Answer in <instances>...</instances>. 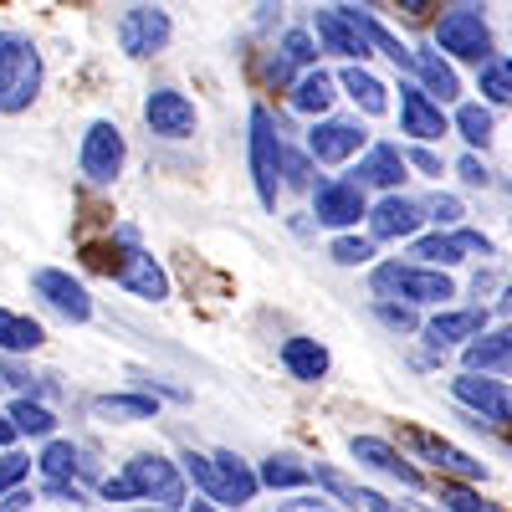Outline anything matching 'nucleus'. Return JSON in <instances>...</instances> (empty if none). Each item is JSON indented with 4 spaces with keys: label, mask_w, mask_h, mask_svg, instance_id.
I'll list each match as a JSON object with an SVG mask.
<instances>
[{
    "label": "nucleus",
    "mask_w": 512,
    "mask_h": 512,
    "mask_svg": "<svg viewBox=\"0 0 512 512\" xmlns=\"http://www.w3.org/2000/svg\"><path fill=\"white\" fill-rule=\"evenodd\" d=\"M369 282L379 297H400L410 308H446L456 297V282L446 277V267H431V262H384L374 267Z\"/></svg>",
    "instance_id": "nucleus-1"
},
{
    "label": "nucleus",
    "mask_w": 512,
    "mask_h": 512,
    "mask_svg": "<svg viewBox=\"0 0 512 512\" xmlns=\"http://www.w3.org/2000/svg\"><path fill=\"white\" fill-rule=\"evenodd\" d=\"M41 52L21 31H0V113H26L41 98Z\"/></svg>",
    "instance_id": "nucleus-2"
},
{
    "label": "nucleus",
    "mask_w": 512,
    "mask_h": 512,
    "mask_svg": "<svg viewBox=\"0 0 512 512\" xmlns=\"http://www.w3.org/2000/svg\"><path fill=\"white\" fill-rule=\"evenodd\" d=\"M246 159H251V185L256 200L267 210H277V190H282V139L267 108H251V134H246Z\"/></svg>",
    "instance_id": "nucleus-3"
},
{
    "label": "nucleus",
    "mask_w": 512,
    "mask_h": 512,
    "mask_svg": "<svg viewBox=\"0 0 512 512\" xmlns=\"http://www.w3.org/2000/svg\"><path fill=\"white\" fill-rule=\"evenodd\" d=\"M123 159H128V144H123V128L113 118H98L88 123V134L77 144V169L88 185H113L123 175Z\"/></svg>",
    "instance_id": "nucleus-4"
},
{
    "label": "nucleus",
    "mask_w": 512,
    "mask_h": 512,
    "mask_svg": "<svg viewBox=\"0 0 512 512\" xmlns=\"http://www.w3.org/2000/svg\"><path fill=\"white\" fill-rule=\"evenodd\" d=\"M108 277H113L123 292L144 297V303H164V297H169L164 267L154 262V256H149L139 241H113V267H108Z\"/></svg>",
    "instance_id": "nucleus-5"
},
{
    "label": "nucleus",
    "mask_w": 512,
    "mask_h": 512,
    "mask_svg": "<svg viewBox=\"0 0 512 512\" xmlns=\"http://www.w3.org/2000/svg\"><path fill=\"white\" fill-rule=\"evenodd\" d=\"M436 47L446 52V57H456V62H487L492 57V26L482 21V11H472V6H456V11H446L441 16V26H436Z\"/></svg>",
    "instance_id": "nucleus-6"
},
{
    "label": "nucleus",
    "mask_w": 512,
    "mask_h": 512,
    "mask_svg": "<svg viewBox=\"0 0 512 512\" xmlns=\"http://www.w3.org/2000/svg\"><path fill=\"white\" fill-rule=\"evenodd\" d=\"M169 36H175V26H169V16L159 6H128L118 16V47L123 57H134V62H149L169 47Z\"/></svg>",
    "instance_id": "nucleus-7"
},
{
    "label": "nucleus",
    "mask_w": 512,
    "mask_h": 512,
    "mask_svg": "<svg viewBox=\"0 0 512 512\" xmlns=\"http://www.w3.org/2000/svg\"><path fill=\"white\" fill-rule=\"evenodd\" d=\"M144 128L154 139H164V144H180V139H195L200 113H195V103L180 88H154L144 98Z\"/></svg>",
    "instance_id": "nucleus-8"
},
{
    "label": "nucleus",
    "mask_w": 512,
    "mask_h": 512,
    "mask_svg": "<svg viewBox=\"0 0 512 512\" xmlns=\"http://www.w3.org/2000/svg\"><path fill=\"white\" fill-rule=\"evenodd\" d=\"M128 477H134V487H139L144 502L190 507V502H185V466H175L169 456H154V451L134 456V461H128Z\"/></svg>",
    "instance_id": "nucleus-9"
},
{
    "label": "nucleus",
    "mask_w": 512,
    "mask_h": 512,
    "mask_svg": "<svg viewBox=\"0 0 512 512\" xmlns=\"http://www.w3.org/2000/svg\"><path fill=\"white\" fill-rule=\"evenodd\" d=\"M451 395L456 405H466L472 415L492 420V425H512V390L502 379H487V369H466L451 379Z\"/></svg>",
    "instance_id": "nucleus-10"
},
{
    "label": "nucleus",
    "mask_w": 512,
    "mask_h": 512,
    "mask_svg": "<svg viewBox=\"0 0 512 512\" xmlns=\"http://www.w3.org/2000/svg\"><path fill=\"white\" fill-rule=\"evenodd\" d=\"M31 292H36L57 318H67V323H88V318H93V297H88V287H82L72 272H62V267H41V272H31Z\"/></svg>",
    "instance_id": "nucleus-11"
},
{
    "label": "nucleus",
    "mask_w": 512,
    "mask_h": 512,
    "mask_svg": "<svg viewBox=\"0 0 512 512\" xmlns=\"http://www.w3.org/2000/svg\"><path fill=\"white\" fill-rule=\"evenodd\" d=\"M313 216H318V226H328V231L359 226V221L369 216L364 185H359V180H323V185L313 190Z\"/></svg>",
    "instance_id": "nucleus-12"
},
{
    "label": "nucleus",
    "mask_w": 512,
    "mask_h": 512,
    "mask_svg": "<svg viewBox=\"0 0 512 512\" xmlns=\"http://www.w3.org/2000/svg\"><path fill=\"white\" fill-rule=\"evenodd\" d=\"M364 144H369V128H364L359 118H318L313 134H308V154H313L318 164H344V159H354Z\"/></svg>",
    "instance_id": "nucleus-13"
},
{
    "label": "nucleus",
    "mask_w": 512,
    "mask_h": 512,
    "mask_svg": "<svg viewBox=\"0 0 512 512\" xmlns=\"http://www.w3.org/2000/svg\"><path fill=\"white\" fill-rule=\"evenodd\" d=\"M410 256L431 267H456V262H472V256H492V241L482 231H436V236H415Z\"/></svg>",
    "instance_id": "nucleus-14"
},
{
    "label": "nucleus",
    "mask_w": 512,
    "mask_h": 512,
    "mask_svg": "<svg viewBox=\"0 0 512 512\" xmlns=\"http://www.w3.org/2000/svg\"><path fill=\"white\" fill-rule=\"evenodd\" d=\"M405 446L420 456V461H431L436 472H446V477H461V482H487V466L477 461V456H466L461 446H451V441H441V436H431V431H405Z\"/></svg>",
    "instance_id": "nucleus-15"
},
{
    "label": "nucleus",
    "mask_w": 512,
    "mask_h": 512,
    "mask_svg": "<svg viewBox=\"0 0 512 512\" xmlns=\"http://www.w3.org/2000/svg\"><path fill=\"white\" fill-rule=\"evenodd\" d=\"M313 36L318 47L333 52V57H349V62H364L374 52V41L359 31V21L349 11H313Z\"/></svg>",
    "instance_id": "nucleus-16"
},
{
    "label": "nucleus",
    "mask_w": 512,
    "mask_h": 512,
    "mask_svg": "<svg viewBox=\"0 0 512 512\" xmlns=\"http://www.w3.org/2000/svg\"><path fill=\"white\" fill-rule=\"evenodd\" d=\"M364 221H369V236H374V241H410L431 216H425V205H415V200H405V195L390 190Z\"/></svg>",
    "instance_id": "nucleus-17"
},
{
    "label": "nucleus",
    "mask_w": 512,
    "mask_h": 512,
    "mask_svg": "<svg viewBox=\"0 0 512 512\" xmlns=\"http://www.w3.org/2000/svg\"><path fill=\"white\" fill-rule=\"evenodd\" d=\"M446 113H441V98H431L425 88H400V134L420 139V144H431V139H446Z\"/></svg>",
    "instance_id": "nucleus-18"
},
{
    "label": "nucleus",
    "mask_w": 512,
    "mask_h": 512,
    "mask_svg": "<svg viewBox=\"0 0 512 512\" xmlns=\"http://www.w3.org/2000/svg\"><path fill=\"white\" fill-rule=\"evenodd\" d=\"M349 451H354V461H359V466H369V472L390 477V482H400V487H420V482H425V477L415 472V466H410L390 441H379V436H354V441H349Z\"/></svg>",
    "instance_id": "nucleus-19"
},
{
    "label": "nucleus",
    "mask_w": 512,
    "mask_h": 512,
    "mask_svg": "<svg viewBox=\"0 0 512 512\" xmlns=\"http://www.w3.org/2000/svg\"><path fill=\"white\" fill-rule=\"evenodd\" d=\"M333 98H338V77H328L318 62H313L303 77H292V88H287V103H292L297 113H308V118H323V113L333 108Z\"/></svg>",
    "instance_id": "nucleus-20"
},
{
    "label": "nucleus",
    "mask_w": 512,
    "mask_h": 512,
    "mask_svg": "<svg viewBox=\"0 0 512 512\" xmlns=\"http://www.w3.org/2000/svg\"><path fill=\"white\" fill-rule=\"evenodd\" d=\"M405 169H410V159L395 144H369L364 159H359V169H354V180L359 185H374V190H395L405 180Z\"/></svg>",
    "instance_id": "nucleus-21"
},
{
    "label": "nucleus",
    "mask_w": 512,
    "mask_h": 512,
    "mask_svg": "<svg viewBox=\"0 0 512 512\" xmlns=\"http://www.w3.org/2000/svg\"><path fill=\"white\" fill-rule=\"evenodd\" d=\"M210 461H216V477H221V507H246L262 492V477H256L236 451H216Z\"/></svg>",
    "instance_id": "nucleus-22"
},
{
    "label": "nucleus",
    "mask_w": 512,
    "mask_h": 512,
    "mask_svg": "<svg viewBox=\"0 0 512 512\" xmlns=\"http://www.w3.org/2000/svg\"><path fill=\"white\" fill-rule=\"evenodd\" d=\"M487 328V313L482 308H456V313H436L425 323V344L431 349H451V344H466Z\"/></svg>",
    "instance_id": "nucleus-23"
},
{
    "label": "nucleus",
    "mask_w": 512,
    "mask_h": 512,
    "mask_svg": "<svg viewBox=\"0 0 512 512\" xmlns=\"http://www.w3.org/2000/svg\"><path fill=\"white\" fill-rule=\"evenodd\" d=\"M282 369L303 384H323L328 379V349L318 338H287L282 344Z\"/></svg>",
    "instance_id": "nucleus-24"
},
{
    "label": "nucleus",
    "mask_w": 512,
    "mask_h": 512,
    "mask_svg": "<svg viewBox=\"0 0 512 512\" xmlns=\"http://www.w3.org/2000/svg\"><path fill=\"white\" fill-rule=\"evenodd\" d=\"M98 420H113V425H134V420H159V400L154 395H128V390H118V395H98L93 405H88Z\"/></svg>",
    "instance_id": "nucleus-25"
},
{
    "label": "nucleus",
    "mask_w": 512,
    "mask_h": 512,
    "mask_svg": "<svg viewBox=\"0 0 512 512\" xmlns=\"http://www.w3.org/2000/svg\"><path fill=\"white\" fill-rule=\"evenodd\" d=\"M338 88H344L369 118H379L384 108H390V88H384V82L364 67V62H354V67H344V72H338Z\"/></svg>",
    "instance_id": "nucleus-26"
},
{
    "label": "nucleus",
    "mask_w": 512,
    "mask_h": 512,
    "mask_svg": "<svg viewBox=\"0 0 512 512\" xmlns=\"http://www.w3.org/2000/svg\"><path fill=\"white\" fill-rule=\"evenodd\" d=\"M41 344H47V328H41L36 318L26 313H11V308H0V354H36Z\"/></svg>",
    "instance_id": "nucleus-27"
},
{
    "label": "nucleus",
    "mask_w": 512,
    "mask_h": 512,
    "mask_svg": "<svg viewBox=\"0 0 512 512\" xmlns=\"http://www.w3.org/2000/svg\"><path fill=\"white\" fill-rule=\"evenodd\" d=\"M461 359H466V369H507L512 364V328L466 338V354Z\"/></svg>",
    "instance_id": "nucleus-28"
},
{
    "label": "nucleus",
    "mask_w": 512,
    "mask_h": 512,
    "mask_svg": "<svg viewBox=\"0 0 512 512\" xmlns=\"http://www.w3.org/2000/svg\"><path fill=\"white\" fill-rule=\"evenodd\" d=\"M415 72H420V82H425L431 98H441V103L461 98V77H456L451 62H441V52H415Z\"/></svg>",
    "instance_id": "nucleus-29"
},
{
    "label": "nucleus",
    "mask_w": 512,
    "mask_h": 512,
    "mask_svg": "<svg viewBox=\"0 0 512 512\" xmlns=\"http://www.w3.org/2000/svg\"><path fill=\"white\" fill-rule=\"evenodd\" d=\"M11 420H16V431H21V436H31V441L57 436V415H52L47 405H41V395H16Z\"/></svg>",
    "instance_id": "nucleus-30"
},
{
    "label": "nucleus",
    "mask_w": 512,
    "mask_h": 512,
    "mask_svg": "<svg viewBox=\"0 0 512 512\" xmlns=\"http://www.w3.org/2000/svg\"><path fill=\"white\" fill-rule=\"evenodd\" d=\"M256 477H262V487H272V492H297V487L313 482V472H308V466H297L292 456H267Z\"/></svg>",
    "instance_id": "nucleus-31"
},
{
    "label": "nucleus",
    "mask_w": 512,
    "mask_h": 512,
    "mask_svg": "<svg viewBox=\"0 0 512 512\" xmlns=\"http://www.w3.org/2000/svg\"><path fill=\"white\" fill-rule=\"evenodd\" d=\"M313 482H318L323 492H333L338 502H349V507H369V512L395 507V502H384V497H379V492H369V487H354V482H344L338 472H313Z\"/></svg>",
    "instance_id": "nucleus-32"
},
{
    "label": "nucleus",
    "mask_w": 512,
    "mask_h": 512,
    "mask_svg": "<svg viewBox=\"0 0 512 512\" xmlns=\"http://www.w3.org/2000/svg\"><path fill=\"white\" fill-rule=\"evenodd\" d=\"M36 466H41V477H72V472H82V451H77L72 441L47 436V446H41Z\"/></svg>",
    "instance_id": "nucleus-33"
},
{
    "label": "nucleus",
    "mask_w": 512,
    "mask_h": 512,
    "mask_svg": "<svg viewBox=\"0 0 512 512\" xmlns=\"http://www.w3.org/2000/svg\"><path fill=\"white\" fill-rule=\"evenodd\" d=\"M456 134L472 144V149H487V139H492V113H487L482 103H461V108H456Z\"/></svg>",
    "instance_id": "nucleus-34"
},
{
    "label": "nucleus",
    "mask_w": 512,
    "mask_h": 512,
    "mask_svg": "<svg viewBox=\"0 0 512 512\" xmlns=\"http://www.w3.org/2000/svg\"><path fill=\"white\" fill-rule=\"evenodd\" d=\"M180 466H185V482H195L210 502L221 507V477H216V461L200 456V451H185V456H180Z\"/></svg>",
    "instance_id": "nucleus-35"
},
{
    "label": "nucleus",
    "mask_w": 512,
    "mask_h": 512,
    "mask_svg": "<svg viewBox=\"0 0 512 512\" xmlns=\"http://www.w3.org/2000/svg\"><path fill=\"white\" fill-rule=\"evenodd\" d=\"M477 88H482V98L487 103H512V62H482V72H477Z\"/></svg>",
    "instance_id": "nucleus-36"
},
{
    "label": "nucleus",
    "mask_w": 512,
    "mask_h": 512,
    "mask_svg": "<svg viewBox=\"0 0 512 512\" xmlns=\"http://www.w3.org/2000/svg\"><path fill=\"white\" fill-rule=\"evenodd\" d=\"M328 256L338 267H364V262H374V236H333Z\"/></svg>",
    "instance_id": "nucleus-37"
},
{
    "label": "nucleus",
    "mask_w": 512,
    "mask_h": 512,
    "mask_svg": "<svg viewBox=\"0 0 512 512\" xmlns=\"http://www.w3.org/2000/svg\"><path fill=\"white\" fill-rule=\"evenodd\" d=\"M282 185L287 190H313V154H292L282 144Z\"/></svg>",
    "instance_id": "nucleus-38"
},
{
    "label": "nucleus",
    "mask_w": 512,
    "mask_h": 512,
    "mask_svg": "<svg viewBox=\"0 0 512 512\" xmlns=\"http://www.w3.org/2000/svg\"><path fill=\"white\" fill-rule=\"evenodd\" d=\"M26 477H31V456H21V451L6 446V456H0V497H6L11 487H21Z\"/></svg>",
    "instance_id": "nucleus-39"
},
{
    "label": "nucleus",
    "mask_w": 512,
    "mask_h": 512,
    "mask_svg": "<svg viewBox=\"0 0 512 512\" xmlns=\"http://www.w3.org/2000/svg\"><path fill=\"white\" fill-rule=\"evenodd\" d=\"M256 72H262V82H272V88H292V72H297V62H292L287 52H267Z\"/></svg>",
    "instance_id": "nucleus-40"
},
{
    "label": "nucleus",
    "mask_w": 512,
    "mask_h": 512,
    "mask_svg": "<svg viewBox=\"0 0 512 512\" xmlns=\"http://www.w3.org/2000/svg\"><path fill=\"white\" fill-rule=\"evenodd\" d=\"M282 52L297 62V67H313L318 62V47H313V31H287L282 36Z\"/></svg>",
    "instance_id": "nucleus-41"
},
{
    "label": "nucleus",
    "mask_w": 512,
    "mask_h": 512,
    "mask_svg": "<svg viewBox=\"0 0 512 512\" xmlns=\"http://www.w3.org/2000/svg\"><path fill=\"white\" fill-rule=\"evenodd\" d=\"M441 507H451V512H482L487 502H482L472 487H451V482H441Z\"/></svg>",
    "instance_id": "nucleus-42"
},
{
    "label": "nucleus",
    "mask_w": 512,
    "mask_h": 512,
    "mask_svg": "<svg viewBox=\"0 0 512 512\" xmlns=\"http://www.w3.org/2000/svg\"><path fill=\"white\" fill-rule=\"evenodd\" d=\"M374 313H379V323H390V328H415V313H410V303H390V297H379L374 303Z\"/></svg>",
    "instance_id": "nucleus-43"
},
{
    "label": "nucleus",
    "mask_w": 512,
    "mask_h": 512,
    "mask_svg": "<svg viewBox=\"0 0 512 512\" xmlns=\"http://www.w3.org/2000/svg\"><path fill=\"white\" fill-rule=\"evenodd\" d=\"M425 216H431L436 226H456V221L466 216V210H461V200H456V195H436L431 205H425Z\"/></svg>",
    "instance_id": "nucleus-44"
},
{
    "label": "nucleus",
    "mask_w": 512,
    "mask_h": 512,
    "mask_svg": "<svg viewBox=\"0 0 512 512\" xmlns=\"http://www.w3.org/2000/svg\"><path fill=\"white\" fill-rule=\"evenodd\" d=\"M103 497H108V502H144L128 472H123V477H103Z\"/></svg>",
    "instance_id": "nucleus-45"
},
{
    "label": "nucleus",
    "mask_w": 512,
    "mask_h": 512,
    "mask_svg": "<svg viewBox=\"0 0 512 512\" xmlns=\"http://www.w3.org/2000/svg\"><path fill=\"white\" fill-rule=\"evenodd\" d=\"M405 159L420 169V175H431V180H441V169H446V164H441V154H436V149H425V144H420V149H410Z\"/></svg>",
    "instance_id": "nucleus-46"
},
{
    "label": "nucleus",
    "mask_w": 512,
    "mask_h": 512,
    "mask_svg": "<svg viewBox=\"0 0 512 512\" xmlns=\"http://www.w3.org/2000/svg\"><path fill=\"white\" fill-rule=\"evenodd\" d=\"M456 169H461V180H466V185H487V180H492V169H487V164H482L477 154H466V159H461Z\"/></svg>",
    "instance_id": "nucleus-47"
},
{
    "label": "nucleus",
    "mask_w": 512,
    "mask_h": 512,
    "mask_svg": "<svg viewBox=\"0 0 512 512\" xmlns=\"http://www.w3.org/2000/svg\"><path fill=\"white\" fill-rule=\"evenodd\" d=\"M395 6L405 11V21H431V11H436V0H395Z\"/></svg>",
    "instance_id": "nucleus-48"
},
{
    "label": "nucleus",
    "mask_w": 512,
    "mask_h": 512,
    "mask_svg": "<svg viewBox=\"0 0 512 512\" xmlns=\"http://www.w3.org/2000/svg\"><path fill=\"white\" fill-rule=\"evenodd\" d=\"M31 502H36V497H31V492H21V487H11L6 497H0V507H16V512H21V507H31Z\"/></svg>",
    "instance_id": "nucleus-49"
},
{
    "label": "nucleus",
    "mask_w": 512,
    "mask_h": 512,
    "mask_svg": "<svg viewBox=\"0 0 512 512\" xmlns=\"http://www.w3.org/2000/svg\"><path fill=\"white\" fill-rule=\"evenodd\" d=\"M282 507H297V512H313V507H328L323 497H308V492H297L292 502H282Z\"/></svg>",
    "instance_id": "nucleus-50"
},
{
    "label": "nucleus",
    "mask_w": 512,
    "mask_h": 512,
    "mask_svg": "<svg viewBox=\"0 0 512 512\" xmlns=\"http://www.w3.org/2000/svg\"><path fill=\"white\" fill-rule=\"evenodd\" d=\"M16 436H21V431H16V420H11V415H0V446H16Z\"/></svg>",
    "instance_id": "nucleus-51"
}]
</instances>
